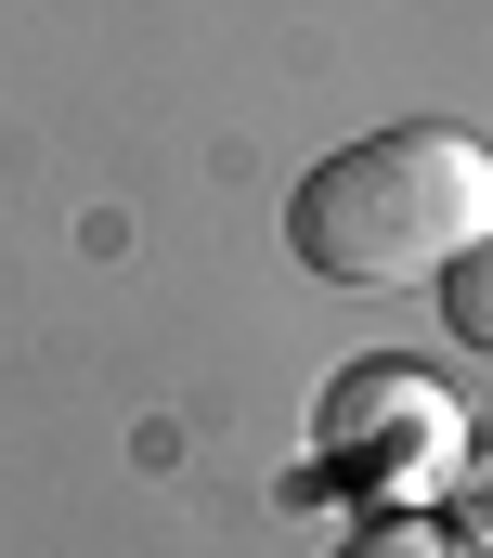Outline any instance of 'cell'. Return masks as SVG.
<instances>
[{
	"mask_svg": "<svg viewBox=\"0 0 493 558\" xmlns=\"http://www.w3.org/2000/svg\"><path fill=\"white\" fill-rule=\"evenodd\" d=\"M468 234H493V156L442 118L364 131L286 182V247L325 286H429Z\"/></svg>",
	"mask_w": 493,
	"mask_h": 558,
	"instance_id": "6da1fadb",
	"label": "cell"
},
{
	"mask_svg": "<svg viewBox=\"0 0 493 558\" xmlns=\"http://www.w3.org/2000/svg\"><path fill=\"white\" fill-rule=\"evenodd\" d=\"M312 468L351 494V507H429L455 468H468V428H455V390L429 364H338L325 403H312Z\"/></svg>",
	"mask_w": 493,
	"mask_h": 558,
	"instance_id": "7a4b0ae2",
	"label": "cell"
},
{
	"mask_svg": "<svg viewBox=\"0 0 493 558\" xmlns=\"http://www.w3.org/2000/svg\"><path fill=\"white\" fill-rule=\"evenodd\" d=\"M429 299H442V325H455V338L493 364V234H468V247L429 274Z\"/></svg>",
	"mask_w": 493,
	"mask_h": 558,
	"instance_id": "3957f363",
	"label": "cell"
},
{
	"mask_svg": "<svg viewBox=\"0 0 493 558\" xmlns=\"http://www.w3.org/2000/svg\"><path fill=\"white\" fill-rule=\"evenodd\" d=\"M325 558H468V546H455L429 507H389V520H364V533H338Z\"/></svg>",
	"mask_w": 493,
	"mask_h": 558,
	"instance_id": "277c9868",
	"label": "cell"
},
{
	"mask_svg": "<svg viewBox=\"0 0 493 558\" xmlns=\"http://www.w3.org/2000/svg\"><path fill=\"white\" fill-rule=\"evenodd\" d=\"M442 494H455V507H442V533H455L468 558H493V454H468V468H455Z\"/></svg>",
	"mask_w": 493,
	"mask_h": 558,
	"instance_id": "5b68a950",
	"label": "cell"
}]
</instances>
